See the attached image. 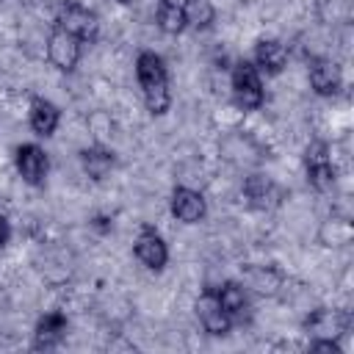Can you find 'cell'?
Segmentation results:
<instances>
[{"instance_id":"obj_1","label":"cell","mask_w":354,"mask_h":354,"mask_svg":"<svg viewBox=\"0 0 354 354\" xmlns=\"http://www.w3.org/2000/svg\"><path fill=\"white\" fill-rule=\"evenodd\" d=\"M136 77L144 94V105L152 116H163L171 105V91H169V72L166 64L158 53L144 50L136 58Z\"/></svg>"},{"instance_id":"obj_2","label":"cell","mask_w":354,"mask_h":354,"mask_svg":"<svg viewBox=\"0 0 354 354\" xmlns=\"http://www.w3.org/2000/svg\"><path fill=\"white\" fill-rule=\"evenodd\" d=\"M55 25L61 30L72 33L83 44H94L97 36H100V19H97V14L91 8H86L83 3H75V0L61 3L58 17H55Z\"/></svg>"},{"instance_id":"obj_3","label":"cell","mask_w":354,"mask_h":354,"mask_svg":"<svg viewBox=\"0 0 354 354\" xmlns=\"http://www.w3.org/2000/svg\"><path fill=\"white\" fill-rule=\"evenodd\" d=\"M230 86H232V100L238 108L243 111H257L266 100L263 94V80H260V72L254 64L249 61H238L232 66V77H230Z\"/></svg>"},{"instance_id":"obj_4","label":"cell","mask_w":354,"mask_h":354,"mask_svg":"<svg viewBox=\"0 0 354 354\" xmlns=\"http://www.w3.org/2000/svg\"><path fill=\"white\" fill-rule=\"evenodd\" d=\"M304 171H307V183L315 191H329L335 183V166L329 158V147L324 141H313L304 149Z\"/></svg>"},{"instance_id":"obj_5","label":"cell","mask_w":354,"mask_h":354,"mask_svg":"<svg viewBox=\"0 0 354 354\" xmlns=\"http://www.w3.org/2000/svg\"><path fill=\"white\" fill-rule=\"evenodd\" d=\"M80 50H83V41H77L72 33L61 30L58 25L50 30L47 36V58L55 69L61 72H72L80 61Z\"/></svg>"},{"instance_id":"obj_6","label":"cell","mask_w":354,"mask_h":354,"mask_svg":"<svg viewBox=\"0 0 354 354\" xmlns=\"http://www.w3.org/2000/svg\"><path fill=\"white\" fill-rule=\"evenodd\" d=\"M133 252L138 257L141 266H147L149 271H163L169 263V246L163 241V235L155 227H141L138 238L133 243Z\"/></svg>"},{"instance_id":"obj_7","label":"cell","mask_w":354,"mask_h":354,"mask_svg":"<svg viewBox=\"0 0 354 354\" xmlns=\"http://www.w3.org/2000/svg\"><path fill=\"white\" fill-rule=\"evenodd\" d=\"M14 166H17L19 177L28 185H41L44 177H47L50 160H47V152L39 144H19L14 149Z\"/></svg>"},{"instance_id":"obj_8","label":"cell","mask_w":354,"mask_h":354,"mask_svg":"<svg viewBox=\"0 0 354 354\" xmlns=\"http://www.w3.org/2000/svg\"><path fill=\"white\" fill-rule=\"evenodd\" d=\"M196 318H199L202 329L207 335H213V337H224L232 329V318L221 310V304H218V299H216L213 290H205L199 296V301H196Z\"/></svg>"},{"instance_id":"obj_9","label":"cell","mask_w":354,"mask_h":354,"mask_svg":"<svg viewBox=\"0 0 354 354\" xmlns=\"http://www.w3.org/2000/svg\"><path fill=\"white\" fill-rule=\"evenodd\" d=\"M207 213V202L205 196L196 191V188H188V185H177L171 191V216L183 224H196L202 221Z\"/></svg>"},{"instance_id":"obj_10","label":"cell","mask_w":354,"mask_h":354,"mask_svg":"<svg viewBox=\"0 0 354 354\" xmlns=\"http://www.w3.org/2000/svg\"><path fill=\"white\" fill-rule=\"evenodd\" d=\"M310 86L318 97H335L343 86V75H340V66L329 58H313L310 61Z\"/></svg>"},{"instance_id":"obj_11","label":"cell","mask_w":354,"mask_h":354,"mask_svg":"<svg viewBox=\"0 0 354 354\" xmlns=\"http://www.w3.org/2000/svg\"><path fill=\"white\" fill-rule=\"evenodd\" d=\"M64 335H66V315L61 310L44 313L36 321V329H33V348L36 351H50L64 340Z\"/></svg>"},{"instance_id":"obj_12","label":"cell","mask_w":354,"mask_h":354,"mask_svg":"<svg viewBox=\"0 0 354 354\" xmlns=\"http://www.w3.org/2000/svg\"><path fill=\"white\" fill-rule=\"evenodd\" d=\"M28 122H30V130L41 138H50L61 122V111L55 102L44 100V97H33L30 100V113H28Z\"/></svg>"},{"instance_id":"obj_13","label":"cell","mask_w":354,"mask_h":354,"mask_svg":"<svg viewBox=\"0 0 354 354\" xmlns=\"http://www.w3.org/2000/svg\"><path fill=\"white\" fill-rule=\"evenodd\" d=\"M213 293H216L221 310H224L232 321H243V318L249 315V296H246V288H243L241 282L227 279V282H221Z\"/></svg>"},{"instance_id":"obj_14","label":"cell","mask_w":354,"mask_h":354,"mask_svg":"<svg viewBox=\"0 0 354 354\" xmlns=\"http://www.w3.org/2000/svg\"><path fill=\"white\" fill-rule=\"evenodd\" d=\"M288 64V50L282 41L277 39H260L254 44V66L257 72H266V75H279Z\"/></svg>"},{"instance_id":"obj_15","label":"cell","mask_w":354,"mask_h":354,"mask_svg":"<svg viewBox=\"0 0 354 354\" xmlns=\"http://www.w3.org/2000/svg\"><path fill=\"white\" fill-rule=\"evenodd\" d=\"M113 163H116L113 152L105 149V147H100V144L80 149V166H83V171H86L91 180H102V177L113 169Z\"/></svg>"},{"instance_id":"obj_16","label":"cell","mask_w":354,"mask_h":354,"mask_svg":"<svg viewBox=\"0 0 354 354\" xmlns=\"http://www.w3.org/2000/svg\"><path fill=\"white\" fill-rule=\"evenodd\" d=\"M243 196L252 207H268L274 199H277V188L268 177L263 174H249L243 180Z\"/></svg>"},{"instance_id":"obj_17","label":"cell","mask_w":354,"mask_h":354,"mask_svg":"<svg viewBox=\"0 0 354 354\" xmlns=\"http://www.w3.org/2000/svg\"><path fill=\"white\" fill-rule=\"evenodd\" d=\"M155 19H158V28L163 33H183L185 30V17H183V0H160L158 3V11H155Z\"/></svg>"},{"instance_id":"obj_18","label":"cell","mask_w":354,"mask_h":354,"mask_svg":"<svg viewBox=\"0 0 354 354\" xmlns=\"http://www.w3.org/2000/svg\"><path fill=\"white\" fill-rule=\"evenodd\" d=\"M183 17H185V28L207 30L216 19V8L210 0H183Z\"/></svg>"},{"instance_id":"obj_19","label":"cell","mask_w":354,"mask_h":354,"mask_svg":"<svg viewBox=\"0 0 354 354\" xmlns=\"http://www.w3.org/2000/svg\"><path fill=\"white\" fill-rule=\"evenodd\" d=\"M249 285L263 296H274L279 290V285H282V274L277 268H271V266H260V268L249 271Z\"/></svg>"},{"instance_id":"obj_20","label":"cell","mask_w":354,"mask_h":354,"mask_svg":"<svg viewBox=\"0 0 354 354\" xmlns=\"http://www.w3.org/2000/svg\"><path fill=\"white\" fill-rule=\"evenodd\" d=\"M310 351H332V354H340V346L335 340H313L310 343Z\"/></svg>"},{"instance_id":"obj_21","label":"cell","mask_w":354,"mask_h":354,"mask_svg":"<svg viewBox=\"0 0 354 354\" xmlns=\"http://www.w3.org/2000/svg\"><path fill=\"white\" fill-rule=\"evenodd\" d=\"M8 238H11V227H8V218L0 213V249L8 243Z\"/></svg>"},{"instance_id":"obj_22","label":"cell","mask_w":354,"mask_h":354,"mask_svg":"<svg viewBox=\"0 0 354 354\" xmlns=\"http://www.w3.org/2000/svg\"><path fill=\"white\" fill-rule=\"evenodd\" d=\"M119 3H127V0H119Z\"/></svg>"}]
</instances>
